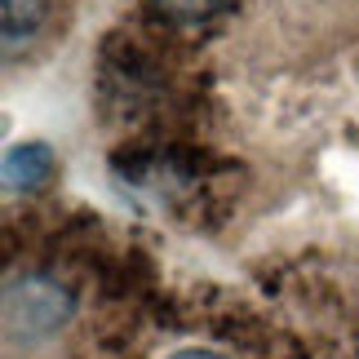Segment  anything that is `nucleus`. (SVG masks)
Wrapping results in <instances>:
<instances>
[{"instance_id":"obj_5","label":"nucleus","mask_w":359,"mask_h":359,"mask_svg":"<svg viewBox=\"0 0 359 359\" xmlns=\"http://www.w3.org/2000/svg\"><path fill=\"white\" fill-rule=\"evenodd\" d=\"M169 359H222L217 351H200V346H191V351H177V355H169Z\"/></svg>"},{"instance_id":"obj_4","label":"nucleus","mask_w":359,"mask_h":359,"mask_svg":"<svg viewBox=\"0 0 359 359\" xmlns=\"http://www.w3.org/2000/svg\"><path fill=\"white\" fill-rule=\"evenodd\" d=\"M147 5L173 27H196V22H209L213 13H222L226 0H147Z\"/></svg>"},{"instance_id":"obj_1","label":"nucleus","mask_w":359,"mask_h":359,"mask_svg":"<svg viewBox=\"0 0 359 359\" xmlns=\"http://www.w3.org/2000/svg\"><path fill=\"white\" fill-rule=\"evenodd\" d=\"M9 302H22V337H49L53 328H62L72 297L62 293V284H45V280H22L9 284Z\"/></svg>"},{"instance_id":"obj_2","label":"nucleus","mask_w":359,"mask_h":359,"mask_svg":"<svg viewBox=\"0 0 359 359\" xmlns=\"http://www.w3.org/2000/svg\"><path fill=\"white\" fill-rule=\"evenodd\" d=\"M53 151L45 142H13L5 151V191H40L53 177Z\"/></svg>"},{"instance_id":"obj_3","label":"nucleus","mask_w":359,"mask_h":359,"mask_svg":"<svg viewBox=\"0 0 359 359\" xmlns=\"http://www.w3.org/2000/svg\"><path fill=\"white\" fill-rule=\"evenodd\" d=\"M49 18V0H0V22H5V49H18L22 40L40 32Z\"/></svg>"}]
</instances>
